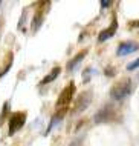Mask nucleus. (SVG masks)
Listing matches in <instances>:
<instances>
[{
	"label": "nucleus",
	"mask_w": 139,
	"mask_h": 146,
	"mask_svg": "<svg viewBox=\"0 0 139 146\" xmlns=\"http://www.w3.org/2000/svg\"><path fill=\"white\" fill-rule=\"evenodd\" d=\"M86 54H87V51H86V49H84V51H81V52H79V54H77V56H75V58H73V60H70L69 63H67V69L73 71V68H75V66L78 65L79 62L83 60V58H84V56H86Z\"/></svg>",
	"instance_id": "nucleus-9"
},
{
	"label": "nucleus",
	"mask_w": 139,
	"mask_h": 146,
	"mask_svg": "<svg viewBox=\"0 0 139 146\" xmlns=\"http://www.w3.org/2000/svg\"><path fill=\"white\" fill-rule=\"evenodd\" d=\"M138 77H139V76H138Z\"/></svg>",
	"instance_id": "nucleus-17"
},
{
	"label": "nucleus",
	"mask_w": 139,
	"mask_h": 146,
	"mask_svg": "<svg viewBox=\"0 0 139 146\" xmlns=\"http://www.w3.org/2000/svg\"><path fill=\"white\" fill-rule=\"evenodd\" d=\"M139 49V45H136V43L133 42H124L121 43V45L118 46V56H127V54H132V52H136V51Z\"/></svg>",
	"instance_id": "nucleus-6"
},
{
	"label": "nucleus",
	"mask_w": 139,
	"mask_h": 146,
	"mask_svg": "<svg viewBox=\"0 0 139 146\" xmlns=\"http://www.w3.org/2000/svg\"><path fill=\"white\" fill-rule=\"evenodd\" d=\"M90 102H92V94L90 92H81L75 102V111L77 112H83L86 111L90 106Z\"/></svg>",
	"instance_id": "nucleus-5"
},
{
	"label": "nucleus",
	"mask_w": 139,
	"mask_h": 146,
	"mask_svg": "<svg viewBox=\"0 0 139 146\" xmlns=\"http://www.w3.org/2000/svg\"><path fill=\"white\" fill-rule=\"evenodd\" d=\"M26 123V112H15L11 115L9 118V123H8V134L9 135H14L17 131H20V129L25 126Z\"/></svg>",
	"instance_id": "nucleus-2"
},
{
	"label": "nucleus",
	"mask_w": 139,
	"mask_h": 146,
	"mask_svg": "<svg viewBox=\"0 0 139 146\" xmlns=\"http://www.w3.org/2000/svg\"><path fill=\"white\" fill-rule=\"evenodd\" d=\"M132 89H133V85H132V80H129V78H124V80L118 82V83H115L112 86V89H110V96H112L113 100H124L125 97H129L130 94H132Z\"/></svg>",
	"instance_id": "nucleus-1"
},
{
	"label": "nucleus",
	"mask_w": 139,
	"mask_h": 146,
	"mask_svg": "<svg viewBox=\"0 0 139 146\" xmlns=\"http://www.w3.org/2000/svg\"><path fill=\"white\" fill-rule=\"evenodd\" d=\"M110 5H112V2H110V0H101V6L102 8H109Z\"/></svg>",
	"instance_id": "nucleus-13"
},
{
	"label": "nucleus",
	"mask_w": 139,
	"mask_h": 146,
	"mask_svg": "<svg viewBox=\"0 0 139 146\" xmlns=\"http://www.w3.org/2000/svg\"><path fill=\"white\" fill-rule=\"evenodd\" d=\"M0 5H2V2H0Z\"/></svg>",
	"instance_id": "nucleus-16"
},
{
	"label": "nucleus",
	"mask_w": 139,
	"mask_h": 146,
	"mask_svg": "<svg viewBox=\"0 0 139 146\" xmlns=\"http://www.w3.org/2000/svg\"><path fill=\"white\" fill-rule=\"evenodd\" d=\"M60 72H61V69H60L58 66H57V68H54V69L50 71V72L47 74V76H46L45 78H43L41 82H40V85H47V83H50V82L55 80V78H57V77L60 76Z\"/></svg>",
	"instance_id": "nucleus-8"
},
{
	"label": "nucleus",
	"mask_w": 139,
	"mask_h": 146,
	"mask_svg": "<svg viewBox=\"0 0 139 146\" xmlns=\"http://www.w3.org/2000/svg\"><path fill=\"white\" fill-rule=\"evenodd\" d=\"M115 115V112H113V108L110 105H106V106H102L99 111L95 114V117H93V121L95 123H104V121H109V120H112Z\"/></svg>",
	"instance_id": "nucleus-4"
},
{
	"label": "nucleus",
	"mask_w": 139,
	"mask_h": 146,
	"mask_svg": "<svg viewBox=\"0 0 139 146\" xmlns=\"http://www.w3.org/2000/svg\"><path fill=\"white\" fill-rule=\"evenodd\" d=\"M73 92H75V85L73 83H70L69 86H66V88L61 91V94H60V97L57 100V106H58V108H63V106L69 105L70 100H72Z\"/></svg>",
	"instance_id": "nucleus-3"
},
{
	"label": "nucleus",
	"mask_w": 139,
	"mask_h": 146,
	"mask_svg": "<svg viewBox=\"0 0 139 146\" xmlns=\"http://www.w3.org/2000/svg\"><path fill=\"white\" fill-rule=\"evenodd\" d=\"M63 115H64V109H63V111H60V112H57V114H55V115L52 117V121H50V125L47 126V131L45 132V135H47V134H49L50 131H52V128H54V126L57 125V123H60V120H61V117H63Z\"/></svg>",
	"instance_id": "nucleus-10"
},
{
	"label": "nucleus",
	"mask_w": 139,
	"mask_h": 146,
	"mask_svg": "<svg viewBox=\"0 0 139 146\" xmlns=\"http://www.w3.org/2000/svg\"><path fill=\"white\" fill-rule=\"evenodd\" d=\"M132 26H138V28H139V20H138V22H134V23H133Z\"/></svg>",
	"instance_id": "nucleus-15"
},
{
	"label": "nucleus",
	"mask_w": 139,
	"mask_h": 146,
	"mask_svg": "<svg viewBox=\"0 0 139 146\" xmlns=\"http://www.w3.org/2000/svg\"><path fill=\"white\" fill-rule=\"evenodd\" d=\"M70 146H81V145H79V141H73V143L70 145Z\"/></svg>",
	"instance_id": "nucleus-14"
},
{
	"label": "nucleus",
	"mask_w": 139,
	"mask_h": 146,
	"mask_svg": "<svg viewBox=\"0 0 139 146\" xmlns=\"http://www.w3.org/2000/svg\"><path fill=\"white\" fill-rule=\"evenodd\" d=\"M136 68H139V58H138V60H134V62H132V63H129V65H127V69H129V71L136 69Z\"/></svg>",
	"instance_id": "nucleus-12"
},
{
	"label": "nucleus",
	"mask_w": 139,
	"mask_h": 146,
	"mask_svg": "<svg viewBox=\"0 0 139 146\" xmlns=\"http://www.w3.org/2000/svg\"><path fill=\"white\" fill-rule=\"evenodd\" d=\"M41 22H43V14L37 13L35 17L32 19V31H38V28L41 26Z\"/></svg>",
	"instance_id": "nucleus-11"
},
{
	"label": "nucleus",
	"mask_w": 139,
	"mask_h": 146,
	"mask_svg": "<svg viewBox=\"0 0 139 146\" xmlns=\"http://www.w3.org/2000/svg\"><path fill=\"white\" fill-rule=\"evenodd\" d=\"M116 29H118V22L113 19L112 25H110L107 29H102L101 33H99V35H98V42H106V40H109V38H112L113 35H115V31H116Z\"/></svg>",
	"instance_id": "nucleus-7"
}]
</instances>
